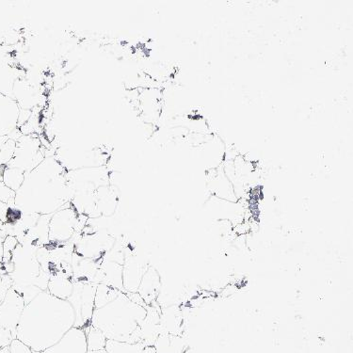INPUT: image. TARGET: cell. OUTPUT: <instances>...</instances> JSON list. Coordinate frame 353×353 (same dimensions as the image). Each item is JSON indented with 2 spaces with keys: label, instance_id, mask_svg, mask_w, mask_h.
Instances as JSON below:
<instances>
[{
  "label": "cell",
  "instance_id": "25",
  "mask_svg": "<svg viewBox=\"0 0 353 353\" xmlns=\"http://www.w3.org/2000/svg\"><path fill=\"white\" fill-rule=\"evenodd\" d=\"M15 192L9 189L0 179V203H7L9 207H14Z\"/></svg>",
  "mask_w": 353,
  "mask_h": 353
},
{
  "label": "cell",
  "instance_id": "3",
  "mask_svg": "<svg viewBox=\"0 0 353 353\" xmlns=\"http://www.w3.org/2000/svg\"><path fill=\"white\" fill-rule=\"evenodd\" d=\"M146 313V308L133 303L121 291L109 305L94 311L91 324L108 340L135 344L143 342L140 326Z\"/></svg>",
  "mask_w": 353,
  "mask_h": 353
},
{
  "label": "cell",
  "instance_id": "13",
  "mask_svg": "<svg viewBox=\"0 0 353 353\" xmlns=\"http://www.w3.org/2000/svg\"><path fill=\"white\" fill-rule=\"evenodd\" d=\"M86 334L83 329L72 328L54 345L39 353H87Z\"/></svg>",
  "mask_w": 353,
  "mask_h": 353
},
{
  "label": "cell",
  "instance_id": "12",
  "mask_svg": "<svg viewBox=\"0 0 353 353\" xmlns=\"http://www.w3.org/2000/svg\"><path fill=\"white\" fill-rule=\"evenodd\" d=\"M25 76L26 72L12 65L11 56L0 46V94L12 98V89L15 81Z\"/></svg>",
  "mask_w": 353,
  "mask_h": 353
},
{
  "label": "cell",
  "instance_id": "26",
  "mask_svg": "<svg viewBox=\"0 0 353 353\" xmlns=\"http://www.w3.org/2000/svg\"><path fill=\"white\" fill-rule=\"evenodd\" d=\"M12 287V280L3 268L0 269V303L3 301L8 291Z\"/></svg>",
  "mask_w": 353,
  "mask_h": 353
},
{
  "label": "cell",
  "instance_id": "20",
  "mask_svg": "<svg viewBox=\"0 0 353 353\" xmlns=\"http://www.w3.org/2000/svg\"><path fill=\"white\" fill-rule=\"evenodd\" d=\"M120 292V290H116L114 288L103 285V283H98L97 292H95L94 310L109 305L118 297Z\"/></svg>",
  "mask_w": 353,
  "mask_h": 353
},
{
  "label": "cell",
  "instance_id": "10",
  "mask_svg": "<svg viewBox=\"0 0 353 353\" xmlns=\"http://www.w3.org/2000/svg\"><path fill=\"white\" fill-rule=\"evenodd\" d=\"M22 296L14 288L8 291L3 301L0 303V327L11 331L17 339V329L25 308Z\"/></svg>",
  "mask_w": 353,
  "mask_h": 353
},
{
  "label": "cell",
  "instance_id": "27",
  "mask_svg": "<svg viewBox=\"0 0 353 353\" xmlns=\"http://www.w3.org/2000/svg\"><path fill=\"white\" fill-rule=\"evenodd\" d=\"M9 349L11 353H33V350L30 347L17 339L12 340Z\"/></svg>",
  "mask_w": 353,
  "mask_h": 353
},
{
  "label": "cell",
  "instance_id": "22",
  "mask_svg": "<svg viewBox=\"0 0 353 353\" xmlns=\"http://www.w3.org/2000/svg\"><path fill=\"white\" fill-rule=\"evenodd\" d=\"M25 175V172H23L22 170L5 167L1 179L9 189L17 192L24 182Z\"/></svg>",
  "mask_w": 353,
  "mask_h": 353
},
{
  "label": "cell",
  "instance_id": "2",
  "mask_svg": "<svg viewBox=\"0 0 353 353\" xmlns=\"http://www.w3.org/2000/svg\"><path fill=\"white\" fill-rule=\"evenodd\" d=\"M66 170L55 156H48L42 163L25 175L15 192L14 207L26 214L51 215L71 202Z\"/></svg>",
  "mask_w": 353,
  "mask_h": 353
},
{
  "label": "cell",
  "instance_id": "17",
  "mask_svg": "<svg viewBox=\"0 0 353 353\" xmlns=\"http://www.w3.org/2000/svg\"><path fill=\"white\" fill-rule=\"evenodd\" d=\"M161 288V280L158 270L153 267L147 269L141 278L138 293L147 305H151L159 297Z\"/></svg>",
  "mask_w": 353,
  "mask_h": 353
},
{
  "label": "cell",
  "instance_id": "15",
  "mask_svg": "<svg viewBox=\"0 0 353 353\" xmlns=\"http://www.w3.org/2000/svg\"><path fill=\"white\" fill-rule=\"evenodd\" d=\"M94 283H103L125 293L123 287V265L103 260L94 278Z\"/></svg>",
  "mask_w": 353,
  "mask_h": 353
},
{
  "label": "cell",
  "instance_id": "30",
  "mask_svg": "<svg viewBox=\"0 0 353 353\" xmlns=\"http://www.w3.org/2000/svg\"><path fill=\"white\" fill-rule=\"evenodd\" d=\"M7 234L3 230H0V269L3 267V242Z\"/></svg>",
  "mask_w": 353,
  "mask_h": 353
},
{
  "label": "cell",
  "instance_id": "18",
  "mask_svg": "<svg viewBox=\"0 0 353 353\" xmlns=\"http://www.w3.org/2000/svg\"><path fill=\"white\" fill-rule=\"evenodd\" d=\"M74 282L72 279L61 275H50L48 291L54 297L67 301L73 292Z\"/></svg>",
  "mask_w": 353,
  "mask_h": 353
},
{
  "label": "cell",
  "instance_id": "19",
  "mask_svg": "<svg viewBox=\"0 0 353 353\" xmlns=\"http://www.w3.org/2000/svg\"><path fill=\"white\" fill-rule=\"evenodd\" d=\"M21 136L22 133L17 128L10 135L0 138V168H5L11 161L17 147V141Z\"/></svg>",
  "mask_w": 353,
  "mask_h": 353
},
{
  "label": "cell",
  "instance_id": "4",
  "mask_svg": "<svg viewBox=\"0 0 353 353\" xmlns=\"http://www.w3.org/2000/svg\"><path fill=\"white\" fill-rule=\"evenodd\" d=\"M37 250L33 246L18 244L12 252V272L9 275L12 280V288L17 292L32 285H35L41 290L48 291L50 273L43 270L39 264L36 257Z\"/></svg>",
  "mask_w": 353,
  "mask_h": 353
},
{
  "label": "cell",
  "instance_id": "24",
  "mask_svg": "<svg viewBox=\"0 0 353 353\" xmlns=\"http://www.w3.org/2000/svg\"><path fill=\"white\" fill-rule=\"evenodd\" d=\"M18 243L15 236H7L3 242V265L11 262L12 252L17 248Z\"/></svg>",
  "mask_w": 353,
  "mask_h": 353
},
{
  "label": "cell",
  "instance_id": "29",
  "mask_svg": "<svg viewBox=\"0 0 353 353\" xmlns=\"http://www.w3.org/2000/svg\"><path fill=\"white\" fill-rule=\"evenodd\" d=\"M9 205L7 203H0V230L3 228L4 224L7 221V214L9 210Z\"/></svg>",
  "mask_w": 353,
  "mask_h": 353
},
{
  "label": "cell",
  "instance_id": "7",
  "mask_svg": "<svg viewBox=\"0 0 353 353\" xmlns=\"http://www.w3.org/2000/svg\"><path fill=\"white\" fill-rule=\"evenodd\" d=\"M46 157L42 141L37 134L22 135L17 141L14 157L6 167L20 169L28 174L42 163Z\"/></svg>",
  "mask_w": 353,
  "mask_h": 353
},
{
  "label": "cell",
  "instance_id": "9",
  "mask_svg": "<svg viewBox=\"0 0 353 353\" xmlns=\"http://www.w3.org/2000/svg\"><path fill=\"white\" fill-rule=\"evenodd\" d=\"M79 214L71 207L69 203L61 210L51 216L49 221L48 241L49 245H64L73 239L77 232Z\"/></svg>",
  "mask_w": 353,
  "mask_h": 353
},
{
  "label": "cell",
  "instance_id": "28",
  "mask_svg": "<svg viewBox=\"0 0 353 353\" xmlns=\"http://www.w3.org/2000/svg\"><path fill=\"white\" fill-rule=\"evenodd\" d=\"M14 339L11 331L0 327V350L9 347Z\"/></svg>",
  "mask_w": 353,
  "mask_h": 353
},
{
  "label": "cell",
  "instance_id": "21",
  "mask_svg": "<svg viewBox=\"0 0 353 353\" xmlns=\"http://www.w3.org/2000/svg\"><path fill=\"white\" fill-rule=\"evenodd\" d=\"M83 330L86 334L88 352L105 350L108 339L99 329L95 328L91 324Z\"/></svg>",
  "mask_w": 353,
  "mask_h": 353
},
{
  "label": "cell",
  "instance_id": "16",
  "mask_svg": "<svg viewBox=\"0 0 353 353\" xmlns=\"http://www.w3.org/2000/svg\"><path fill=\"white\" fill-rule=\"evenodd\" d=\"M101 262L97 260L84 259L79 254L72 256V269H73V282L94 283L98 269Z\"/></svg>",
  "mask_w": 353,
  "mask_h": 353
},
{
  "label": "cell",
  "instance_id": "31",
  "mask_svg": "<svg viewBox=\"0 0 353 353\" xmlns=\"http://www.w3.org/2000/svg\"><path fill=\"white\" fill-rule=\"evenodd\" d=\"M87 353H108V352L105 350H94V352H87Z\"/></svg>",
  "mask_w": 353,
  "mask_h": 353
},
{
  "label": "cell",
  "instance_id": "5",
  "mask_svg": "<svg viewBox=\"0 0 353 353\" xmlns=\"http://www.w3.org/2000/svg\"><path fill=\"white\" fill-rule=\"evenodd\" d=\"M66 180L72 198L83 197L110 185V172L107 166L74 170L66 172Z\"/></svg>",
  "mask_w": 353,
  "mask_h": 353
},
{
  "label": "cell",
  "instance_id": "1",
  "mask_svg": "<svg viewBox=\"0 0 353 353\" xmlns=\"http://www.w3.org/2000/svg\"><path fill=\"white\" fill-rule=\"evenodd\" d=\"M76 314L67 301L43 291L25 306L17 329V339L41 352L54 346L70 331Z\"/></svg>",
  "mask_w": 353,
  "mask_h": 353
},
{
  "label": "cell",
  "instance_id": "23",
  "mask_svg": "<svg viewBox=\"0 0 353 353\" xmlns=\"http://www.w3.org/2000/svg\"><path fill=\"white\" fill-rule=\"evenodd\" d=\"M143 342L130 344L128 342L114 341V340H107L105 350L108 353H141L145 347Z\"/></svg>",
  "mask_w": 353,
  "mask_h": 353
},
{
  "label": "cell",
  "instance_id": "8",
  "mask_svg": "<svg viewBox=\"0 0 353 353\" xmlns=\"http://www.w3.org/2000/svg\"><path fill=\"white\" fill-rule=\"evenodd\" d=\"M97 287V283H94L74 282L73 292L67 301L76 314L74 328L85 329L91 325Z\"/></svg>",
  "mask_w": 353,
  "mask_h": 353
},
{
  "label": "cell",
  "instance_id": "32",
  "mask_svg": "<svg viewBox=\"0 0 353 353\" xmlns=\"http://www.w3.org/2000/svg\"><path fill=\"white\" fill-rule=\"evenodd\" d=\"M0 353H11L10 352L9 347H4V349H2L0 350Z\"/></svg>",
  "mask_w": 353,
  "mask_h": 353
},
{
  "label": "cell",
  "instance_id": "6",
  "mask_svg": "<svg viewBox=\"0 0 353 353\" xmlns=\"http://www.w3.org/2000/svg\"><path fill=\"white\" fill-rule=\"evenodd\" d=\"M54 156L67 172L107 166L109 159L107 154L101 152L100 149L79 145L61 147Z\"/></svg>",
  "mask_w": 353,
  "mask_h": 353
},
{
  "label": "cell",
  "instance_id": "11",
  "mask_svg": "<svg viewBox=\"0 0 353 353\" xmlns=\"http://www.w3.org/2000/svg\"><path fill=\"white\" fill-rule=\"evenodd\" d=\"M149 266L135 254L126 256L123 265V287L125 292H138L141 278Z\"/></svg>",
  "mask_w": 353,
  "mask_h": 353
},
{
  "label": "cell",
  "instance_id": "14",
  "mask_svg": "<svg viewBox=\"0 0 353 353\" xmlns=\"http://www.w3.org/2000/svg\"><path fill=\"white\" fill-rule=\"evenodd\" d=\"M20 108L12 98L0 94V138L18 128Z\"/></svg>",
  "mask_w": 353,
  "mask_h": 353
}]
</instances>
